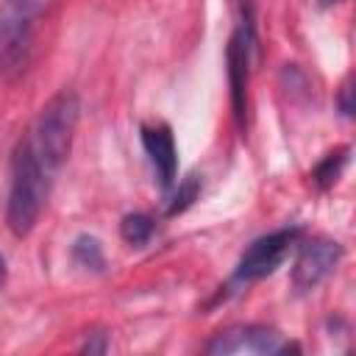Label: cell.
<instances>
[{"mask_svg": "<svg viewBox=\"0 0 356 356\" xmlns=\"http://www.w3.org/2000/svg\"><path fill=\"white\" fill-rule=\"evenodd\" d=\"M56 172H50L39 156L19 139L11 156V184H8V203H6V222L14 236H28L47 203L50 184Z\"/></svg>", "mask_w": 356, "mask_h": 356, "instance_id": "cell-1", "label": "cell"}, {"mask_svg": "<svg viewBox=\"0 0 356 356\" xmlns=\"http://www.w3.org/2000/svg\"><path fill=\"white\" fill-rule=\"evenodd\" d=\"M78 114H81V106H78L75 92L64 89L42 106L33 125L22 136V142L39 156V161L50 172H58V167L70 156L72 136H75V128H78Z\"/></svg>", "mask_w": 356, "mask_h": 356, "instance_id": "cell-2", "label": "cell"}, {"mask_svg": "<svg viewBox=\"0 0 356 356\" xmlns=\"http://www.w3.org/2000/svg\"><path fill=\"white\" fill-rule=\"evenodd\" d=\"M44 0H3L0 3V75L8 78L28 64L36 19Z\"/></svg>", "mask_w": 356, "mask_h": 356, "instance_id": "cell-3", "label": "cell"}, {"mask_svg": "<svg viewBox=\"0 0 356 356\" xmlns=\"http://www.w3.org/2000/svg\"><path fill=\"white\" fill-rule=\"evenodd\" d=\"M256 50V28H253V8L250 3H242V17L236 22V31L228 42L225 58H228V86H231V106L239 125H245L248 114V81H250V64Z\"/></svg>", "mask_w": 356, "mask_h": 356, "instance_id": "cell-4", "label": "cell"}, {"mask_svg": "<svg viewBox=\"0 0 356 356\" xmlns=\"http://www.w3.org/2000/svg\"><path fill=\"white\" fill-rule=\"evenodd\" d=\"M289 350H298V345L267 325H234L214 334V339L206 345V353L211 356H275Z\"/></svg>", "mask_w": 356, "mask_h": 356, "instance_id": "cell-5", "label": "cell"}, {"mask_svg": "<svg viewBox=\"0 0 356 356\" xmlns=\"http://www.w3.org/2000/svg\"><path fill=\"white\" fill-rule=\"evenodd\" d=\"M298 239H300V228H278V231H270V234L259 236L239 256L236 270H234V281L236 284H250V281L273 275L275 267L286 259V253L292 250V245Z\"/></svg>", "mask_w": 356, "mask_h": 356, "instance_id": "cell-6", "label": "cell"}, {"mask_svg": "<svg viewBox=\"0 0 356 356\" xmlns=\"http://www.w3.org/2000/svg\"><path fill=\"white\" fill-rule=\"evenodd\" d=\"M342 259V245L334 239H309L300 245L295 267H292V286L298 292H312L317 289L339 264Z\"/></svg>", "mask_w": 356, "mask_h": 356, "instance_id": "cell-7", "label": "cell"}, {"mask_svg": "<svg viewBox=\"0 0 356 356\" xmlns=\"http://www.w3.org/2000/svg\"><path fill=\"white\" fill-rule=\"evenodd\" d=\"M142 147L147 153V161L159 178V186L167 192L175 184L178 175V150H175V139L170 125L164 122H153V125H142Z\"/></svg>", "mask_w": 356, "mask_h": 356, "instance_id": "cell-8", "label": "cell"}, {"mask_svg": "<svg viewBox=\"0 0 356 356\" xmlns=\"http://www.w3.org/2000/svg\"><path fill=\"white\" fill-rule=\"evenodd\" d=\"M345 161H348V147H339V150H334V153H328L317 167H314V172H312V178H314V184L320 186V189H328V186H334L337 184V178L342 175V167H345Z\"/></svg>", "mask_w": 356, "mask_h": 356, "instance_id": "cell-9", "label": "cell"}, {"mask_svg": "<svg viewBox=\"0 0 356 356\" xmlns=\"http://www.w3.org/2000/svg\"><path fill=\"white\" fill-rule=\"evenodd\" d=\"M153 231H156L153 220L147 214H139V211L136 214H125L122 222H120V234H122V239L128 245H145V242H150Z\"/></svg>", "mask_w": 356, "mask_h": 356, "instance_id": "cell-10", "label": "cell"}, {"mask_svg": "<svg viewBox=\"0 0 356 356\" xmlns=\"http://www.w3.org/2000/svg\"><path fill=\"white\" fill-rule=\"evenodd\" d=\"M72 259L86 270H103V248L95 236H78L72 245Z\"/></svg>", "mask_w": 356, "mask_h": 356, "instance_id": "cell-11", "label": "cell"}, {"mask_svg": "<svg viewBox=\"0 0 356 356\" xmlns=\"http://www.w3.org/2000/svg\"><path fill=\"white\" fill-rule=\"evenodd\" d=\"M197 192H200V178H197V175L184 178V181L178 184V189H175V197H172L170 214H178V211H184L186 206H192V203H195V197H197Z\"/></svg>", "mask_w": 356, "mask_h": 356, "instance_id": "cell-12", "label": "cell"}, {"mask_svg": "<svg viewBox=\"0 0 356 356\" xmlns=\"http://www.w3.org/2000/svg\"><path fill=\"white\" fill-rule=\"evenodd\" d=\"M339 108H342V114H345V117H350V114H353V106H350V83H345V86H342Z\"/></svg>", "mask_w": 356, "mask_h": 356, "instance_id": "cell-13", "label": "cell"}, {"mask_svg": "<svg viewBox=\"0 0 356 356\" xmlns=\"http://www.w3.org/2000/svg\"><path fill=\"white\" fill-rule=\"evenodd\" d=\"M6 273H8V270H6V259H3V253H0V286L6 284Z\"/></svg>", "mask_w": 356, "mask_h": 356, "instance_id": "cell-14", "label": "cell"}, {"mask_svg": "<svg viewBox=\"0 0 356 356\" xmlns=\"http://www.w3.org/2000/svg\"><path fill=\"white\" fill-rule=\"evenodd\" d=\"M334 3H342V0H320V6H323V8H328V6H334Z\"/></svg>", "mask_w": 356, "mask_h": 356, "instance_id": "cell-15", "label": "cell"}]
</instances>
